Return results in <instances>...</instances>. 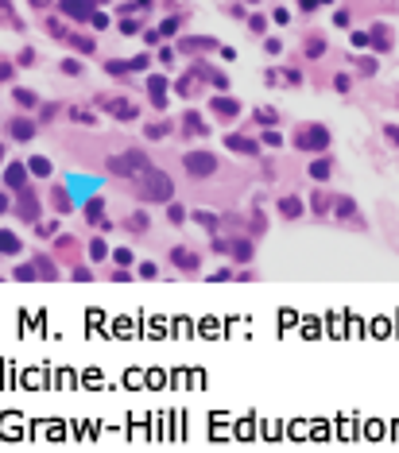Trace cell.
<instances>
[{
	"label": "cell",
	"instance_id": "obj_1",
	"mask_svg": "<svg viewBox=\"0 0 399 453\" xmlns=\"http://www.w3.org/2000/svg\"><path fill=\"white\" fill-rule=\"evenodd\" d=\"M109 167H113V171H120V175H136V178H144V175H148V155H144V151H128L124 159H113Z\"/></svg>",
	"mask_w": 399,
	"mask_h": 453
},
{
	"label": "cell",
	"instance_id": "obj_2",
	"mask_svg": "<svg viewBox=\"0 0 399 453\" xmlns=\"http://www.w3.org/2000/svg\"><path fill=\"white\" fill-rule=\"evenodd\" d=\"M182 167H186V171H190L194 178H206V175H213V171H217L213 155H206V151H190V155L182 159Z\"/></svg>",
	"mask_w": 399,
	"mask_h": 453
},
{
	"label": "cell",
	"instance_id": "obj_3",
	"mask_svg": "<svg viewBox=\"0 0 399 453\" xmlns=\"http://www.w3.org/2000/svg\"><path fill=\"white\" fill-rule=\"evenodd\" d=\"M148 178V182H144V198H155V202H163V198H171V178L167 175H159V171H155V175H144Z\"/></svg>",
	"mask_w": 399,
	"mask_h": 453
},
{
	"label": "cell",
	"instance_id": "obj_4",
	"mask_svg": "<svg viewBox=\"0 0 399 453\" xmlns=\"http://www.w3.org/2000/svg\"><path fill=\"white\" fill-rule=\"evenodd\" d=\"M325 144H329L325 128H298V147H306V151H322Z\"/></svg>",
	"mask_w": 399,
	"mask_h": 453
},
{
	"label": "cell",
	"instance_id": "obj_5",
	"mask_svg": "<svg viewBox=\"0 0 399 453\" xmlns=\"http://www.w3.org/2000/svg\"><path fill=\"white\" fill-rule=\"evenodd\" d=\"M229 147L240 151V155H256V151H260V147L252 144V140H244V136H229Z\"/></svg>",
	"mask_w": 399,
	"mask_h": 453
},
{
	"label": "cell",
	"instance_id": "obj_6",
	"mask_svg": "<svg viewBox=\"0 0 399 453\" xmlns=\"http://www.w3.org/2000/svg\"><path fill=\"white\" fill-rule=\"evenodd\" d=\"M20 217H24V221H35V217H39V209H35V198H31V194H24V198H20Z\"/></svg>",
	"mask_w": 399,
	"mask_h": 453
},
{
	"label": "cell",
	"instance_id": "obj_7",
	"mask_svg": "<svg viewBox=\"0 0 399 453\" xmlns=\"http://www.w3.org/2000/svg\"><path fill=\"white\" fill-rule=\"evenodd\" d=\"M213 113H221L225 120H233V117H237V101H225V97H217V101H213Z\"/></svg>",
	"mask_w": 399,
	"mask_h": 453
},
{
	"label": "cell",
	"instance_id": "obj_8",
	"mask_svg": "<svg viewBox=\"0 0 399 453\" xmlns=\"http://www.w3.org/2000/svg\"><path fill=\"white\" fill-rule=\"evenodd\" d=\"M109 109H113V113H117L120 120H132L136 117V109H132V101H109Z\"/></svg>",
	"mask_w": 399,
	"mask_h": 453
},
{
	"label": "cell",
	"instance_id": "obj_9",
	"mask_svg": "<svg viewBox=\"0 0 399 453\" xmlns=\"http://www.w3.org/2000/svg\"><path fill=\"white\" fill-rule=\"evenodd\" d=\"M89 4H93V0H62V8L74 12V16H89Z\"/></svg>",
	"mask_w": 399,
	"mask_h": 453
},
{
	"label": "cell",
	"instance_id": "obj_10",
	"mask_svg": "<svg viewBox=\"0 0 399 453\" xmlns=\"http://www.w3.org/2000/svg\"><path fill=\"white\" fill-rule=\"evenodd\" d=\"M283 217H298V213H302V205H298V198H283Z\"/></svg>",
	"mask_w": 399,
	"mask_h": 453
},
{
	"label": "cell",
	"instance_id": "obj_11",
	"mask_svg": "<svg viewBox=\"0 0 399 453\" xmlns=\"http://www.w3.org/2000/svg\"><path fill=\"white\" fill-rule=\"evenodd\" d=\"M0 252H8V256H12V252H20V240H16L12 233H0Z\"/></svg>",
	"mask_w": 399,
	"mask_h": 453
},
{
	"label": "cell",
	"instance_id": "obj_12",
	"mask_svg": "<svg viewBox=\"0 0 399 453\" xmlns=\"http://www.w3.org/2000/svg\"><path fill=\"white\" fill-rule=\"evenodd\" d=\"M31 132H35V128H31L28 120H12V136H20V140H31Z\"/></svg>",
	"mask_w": 399,
	"mask_h": 453
},
{
	"label": "cell",
	"instance_id": "obj_13",
	"mask_svg": "<svg viewBox=\"0 0 399 453\" xmlns=\"http://www.w3.org/2000/svg\"><path fill=\"white\" fill-rule=\"evenodd\" d=\"M8 186H24V167H20V163L8 167Z\"/></svg>",
	"mask_w": 399,
	"mask_h": 453
},
{
	"label": "cell",
	"instance_id": "obj_14",
	"mask_svg": "<svg viewBox=\"0 0 399 453\" xmlns=\"http://www.w3.org/2000/svg\"><path fill=\"white\" fill-rule=\"evenodd\" d=\"M148 86H151V97H155V105H163V86H167V82H163V78H151Z\"/></svg>",
	"mask_w": 399,
	"mask_h": 453
},
{
	"label": "cell",
	"instance_id": "obj_15",
	"mask_svg": "<svg viewBox=\"0 0 399 453\" xmlns=\"http://www.w3.org/2000/svg\"><path fill=\"white\" fill-rule=\"evenodd\" d=\"M175 263H178V267H194V256H190V252H182V248H175Z\"/></svg>",
	"mask_w": 399,
	"mask_h": 453
},
{
	"label": "cell",
	"instance_id": "obj_16",
	"mask_svg": "<svg viewBox=\"0 0 399 453\" xmlns=\"http://www.w3.org/2000/svg\"><path fill=\"white\" fill-rule=\"evenodd\" d=\"M28 167L35 171V175H51V163H47V159H31Z\"/></svg>",
	"mask_w": 399,
	"mask_h": 453
},
{
	"label": "cell",
	"instance_id": "obj_17",
	"mask_svg": "<svg viewBox=\"0 0 399 453\" xmlns=\"http://www.w3.org/2000/svg\"><path fill=\"white\" fill-rule=\"evenodd\" d=\"M333 209L345 217V213H353V202H349V198H337V202H333Z\"/></svg>",
	"mask_w": 399,
	"mask_h": 453
},
{
	"label": "cell",
	"instance_id": "obj_18",
	"mask_svg": "<svg viewBox=\"0 0 399 453\" xmlns=\"http://www.w3.org/2000/svg\"><path fill=\"white\" fill-rule=\"evenodd\" d=\"M325 175H329V163H325V159L314 163V178H325Z\"/></svg>",
	"mask_w": 399,
	"mask_h": 453
},
{
	"label": "cell",
	"instance_id": "obj_19",
	"mask_svg": "<svg viewBox=\"0 0 399 453\" xmlns=\"http://www.w3.org/2000/svg\"><path fill=\"white\" fill-rule=\"evenodd\" d=\"M4 209H8V198H4V194H0V213H4Z\"/></svg>",
	"mask_w": 399,
	"mask_h": 453
},
{
	"label": "cell",
	"instance_id": "obj_20",
	"mask_svg": "<svg viewBox=\"0 0 399 453\" xmlns=\"http://www.w3.org/2000/svg\"><path fill=\"white\" fill-rule=\"evenodd\" d=\"M0 159H4V144H0Z\"/></svg>",
	"mask_w": 399,
	"mask_h": 453
},
{
	"label": "cell",
	"instance_id": "obj_21",
	"mask_svg": "<svg viewBox=\"0 0 399 453\" xmlns=\"http://www.w3.org/2000/svg\"><path fill=\"white\" fill-rule=\"evenodd\" d=\"M35 4H43V0H35Z\"/></svg>",
	"mask_w": 399,
	"mask_h": 453
}]
</instances>
